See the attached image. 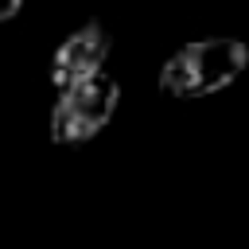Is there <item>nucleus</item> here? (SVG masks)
<instances>
[{"instance_id": "nucleus-2", "label": "nucleus", "mask_w": 249, "mask_h": 249, "mask_svg": "<svg viewBox=\"0 0 249 249\" xmlns=\"http://www.w3.org/2000/svg\"><path fill=\"white\" fill-rule=\"evenodd\" d=\"M121 105V86L113 74H97V78H86L70 89H62L51 105V117H47V136L51 144H86L93 140L117 113Z\"/></svg>"}, {"instance_id": "nucleus-3", "label": "nucleus", "mask_w": 249, "mask_h": 249, "mask_svg": "<svg viewBox=\"0 0 249 249\" xmlns=\"http://www.w3.org/2000/svg\"><path fill=\"white\" fill-rule=\"evenodd\" d=\"M109 51H113V35L105 31L101 19H86L82 27H74L51 54V86L54 93L86 82V78H97L105 74V62H109Z\"/></svg>"}, {"instance_id": "nucleus-1", "label": "nucleus", "mask_w": 249, "mask_h": 249, "mask_svg": "<svg viewBox=\"0 0 249 249\" xmlns=\"http://www.w3.org/2000/svg\"><path fill=\"white\" fill-rule=\"evenodd\" d=\"M245 70H249V43L233 35H206L175 47L160 66L156 86L175 101H195L230 89Z\"/></svg>"}, {"instance_id": "nucleus-4", "label": "nucleus", "mask_w": 249, "mask_h": 249, "mask_svg": "<svg viewBox=\"0 0 249 249\" xmlns=\"http://www.w3.org/2000/svg\"><path fill=\"white\" fill-rule=\"evenodd\" d=\"M19 8H23V0H0V23L16 19V16H19Z\"/></svg>"}]
</instances>
